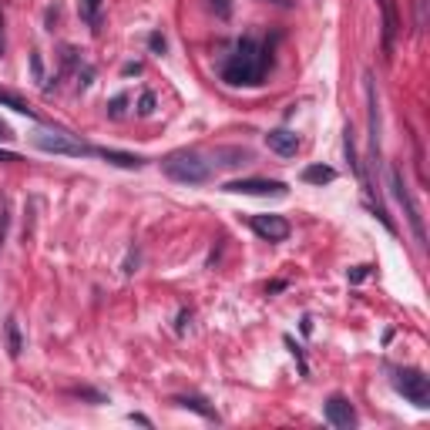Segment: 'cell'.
<instances>
[{
    "label": "cell",
    "instance_id": "1",
    "mask_svg": "<svg viewBox=\"0 0 430 430\" xmlns=\"http://www.w3.org/2000/svg\"><path fill=\"white\" fill-rule=\"evenodd\" d=\"M269 64H273L269 47L259 44V41H252V37H242V41H235L232 54L222 61V81H226V84H235V88H239V84H262Z\"/></svg>",
    "mask_w": 430,
    "mask_h": 430
},
{
    "label": "cell",
    "instance_id": "2",
    "mask_svg": "<svg viewBox=\"0 0 430 430\" xmlns=\"http://www.w3.org/2000/svg\"><path fill=\"white\" fill-rule=\"evenodd\" d=\"M162 171L169 175L171 182H182V185H205L212 178V165L199 152H171L162 162Z\"/></svg>",
    "mask_w": 430,
    "mask_h": 430
},
{
    "label": "cell",
    "instance_id": "3",
    "mask_svg": "<svg viewBox=\"0 0 430 430\" xmlns=\"http://www.w3.org/2000/svg\"><path fill=\"white\" fill-rule=\"evenodd\" d=\"M393 377V390H397L400 397H407L414 407H420V410H427L430 407V380L420 373V370L414 367H403V370H390Z\"/></svg>",
    "mask_w": 430,
    "mask_h": 430
},
{
    "label": "cell",
    "instance_id": "4",
    "mask_svg": "<svg viewBox=\"0 0 430 430\" xmlns=\"http://www.w3.org/2000/svg\"><path fill=\"white\" fill-rule=\"evenodd\" d=\"M390 188H393V195H397V202H400V209H403L407 222H410V229H414V239L420 242V246H427V229H424V215H420V205L414 202V195H410V188H407V182H403L400 169H390Z\"/></svg>",
    "mask_w": 430,
    "mask_h": 430
},
{
    "label": "cell",
    "instance_id": "5",
    "mask_svg": "<svg viewBox=\"0 0 430 430\" xmlns=\"http://www.w3.org/2000/svg\"><path fill=\"white\" fill-rule=\"evenodd\" d=\"M31 141H34V148L51 152V155H74V158H81V155H94L91 145L71 138V135H61V131H37Z\"/></svg>",
    "mask_w": 430,
    "mask_h": 430
},
{
    "label": "cell",
    "instance_id": "6",
    "mask_svg": "<svg viewBox=\"0 0 430 430\" xmlns=\"http://www.w3.org/2000/svg\"><path fill=\"white\" fill-rule=\"evenodd\" d=\"M226 192H235V195H262V199H282L289 188L282 182H269V178H235V182L226 185Z\"/></svg>",
    "mask_w": 430,
    "mask_h": 430
},
{
    "label": "cell",
    "instance_id": "7",
    "mask_svg": "<svg viewBox=\"0 0 430 430\" xmlns=\"http://www.w3.org/2000/svg\"><path fill=\"white\" fill-rule=\"evenodd\" d=\"M249 226H252V232H256L259 239H266V242H286V239H289V222H286L282 215H252Z\"/></svg>",
    "mask_w": 430,
    "mask_h": 430
},
{
    "label": "cell",
    "instance_id": "8",
    "mask_svg": "<svg viewBox=\"0 0 430 430\" xmlns=\"http://www.w3.org/2000/svg\"><path fill=\"white\" fill-rule=\"evenodd\" d=\"M326 420H330L333 427H339V430L356 427V410H353V403H350L346 397H339V393H333V397L326 400Z\"/></svg>",
    "mask_w": 430,
    "mask_h": 430
},
{
    "label": "cell",
    "instance_id": "9",
    "mask_svg": "<svg viewBox=\"0 0 430 430\" xmlns=\"http://www.w3.org/2000/svg\"><path fill=\"white\" fill-rule=\"evenodd\" d=\"M266 145H269L276 155L289 158V155L299 152V135H296V131H289V128H273V131L266 135Z\"/></svg>",
    "mask_w": 430,
    "mask_h": 430
},
{
    "label": "cell",
    "instance_id": "10",
    "mask_svg": "<svg viewBox=\"0 0 430 430\" xmlns=\"http://www.w3.org/2000/svg\"><path fill=\"white\" fill-rule=\"evenodd\" d=\"M4 339H7V356H11V360H17V356L24 353V337H20L17 316H7V320H4Z\"/></svg>",
    "mask_w": 430,
    "mask_h": 430
},
{
    "label": "cell",
    "instance_id": "11",
    "mask_svg": "<svg viewBox=\"0 0 430 430\" xmlns=\"http://www.w3.org/2000/svg\"><path fill=\"white\" fill-rule=\"evenodd\" d=\"M94 155H101L105 162L118 165V169H141V165H145V158H138V155H128V152H115V148H94Z\"/></svg>",
    "mask_w": 430,
    "mask_h": 430
},
{
    "label": "cell",
    "instance_id": "12",
    "mask_svg": "<svg viewBox=\"0 0 430 430\" xmlns=\"http://www.w3.org/2000/svg\"><path fill=\"white\" fill-rule=\"evenodd\" d=\"M384 7V44H386V58L393 54V37H397V11H393V0H380Z\"/></svg>",
    "mask_w": 430,
    "mask_h": 430
},
{
    "label": "cell",
    "instance_id": "13",
    "mask_svg": "<svg viewBox=\"0 0 430 430\" xmlns=\"http://www.w3.org/2000/svg\"><path fill=\"white\" fill-rule=\"evenodd\" d=\"M101 7H105V0H77V14L91 31L101 27Z\"/></svg>",
    "mask_w": 430,
    "mask_h": 430
},
{
    "label": "cell",
    "instance_id": "14",
    "mask_svg": "<svg viewBox=\"0 0 430 430\" xmlns=\"http://www.w3.org/2000/svg\"><path fill=\"white\" fill-rule=\"evenodd\" d=\"M333 178H337V171L330 165H309V169H303V182L309 185H330Z\"/></svg>",
    "mask_w": 430,
    "mask_h": 430
},
{
    "label": "cell",
    "instance_id": "15",
    "mask_svg": "<svg viewBox=\"0 0 430 430\" xmlns=\"http://www.w3.org/2000/svg\"><path fill=\"white\" fill-rule=\"evenodd\" d=\"M175 403H178V407H185V410H195V414H202L205 420H219V414H215L212 407H205V400H202V397H178Z\"/></svg>",
    "mask_w": 430,
    "mask_h": 430
},
{
    "label": "cell",
    "instance_id": "16",
    "mask_svg": "<svg viewBox=\"0 0 430 430\" xmlns=\"http://www.w3.org/2000/svg\"><path fill=\"white\" fill-rule=\"evenodd\" d=\"M152 111H155V94H152V91H145V94L138 98V115H141V118H148Z\"/></svg>",
    "mask_w": 430,
    "mask_h": 430
},
{
    "label": "cell",
    "instance_id": "17",
    "mask_svg": "<svg viewBox=\"0 0 430 430\" xmlns=\"http://www.w3.org/2000/svg\"><path fill=\"white\" fill-rule=\"evenodd\" d=\"M188 326H192V309H182V313H178V320H175V333L185 337V333H188Z\"/></svg>",
    "mask_w": 430,
    "mask_h": 430
},
{
    "label": "cell",
    "instance_id": "18",
    "mask_svg": "<svg viewBox=\"0 0 430 430\" xmlns=\"http://www.w3.org/2000/svg\"><path fill=\"white\" fill-rule=\"evenodd\" d=\"M124 105H128V94H118V98L107 105V115H111V118H122V115H124Z\"/></svg>",
    "mask_w": 430,
    "mask_h": 430
},
{
    "label": "cell",
    "instance_id": "19",
    "mask_svg": "<svg viewBox=\"0 0 430 430\" xmlns=\"http://www.w3.org/2000/svg\"><path fill=\"white\" fill-rule=\"evenodd\" d=\"M427 27V0H417V31Z\"/></svg>",
    "mask_w": 430,
    "mask_h": 430
},
{
    "label": "cell",
    "instance_id": "20",
    "mask_svg": "<svg viewBox=\"0 0 430 430\" xmlns=\"http://www.w3.org/2000/svg\"><path fill=\"white\" fill-rule=\"evenodd\" d=\"M148 47H152L155 54H165V37H162V34H152V37H148Z\"/></svg>",
    "mask_w": 430,
    "mask_h": 430
},
{
    "label": "cell",
    "instance_id": "21",
    "mask_svg": "<svg viewBox=\"0 0 430 430\" xmlns=\"http://www.w3.org/2000/svg\"><path fill=\"white\" fill-rule=\"evenodd\" d=\"M7 239V202L0 199V242Z\"/></svg>",
    "mask_w": 430,
    "mask_h": 430
},
{
    "label": "cell",
    "instance_id": "22",
    "mask_svg": "<svg viewBox=\"0 0 430 430\" xmlns=\"http://www.w3.org/2000/svg\"><path fill=\"white\" fill-rule=\"evenodd\" d=\"M370 276V266H356L353 273H350V282H363Z\"/></svg>",
    "mask_w": 430,
    "mask_h": 430
},
{
    "label": "cell",
    "instance_id": "23",
    "mask_svg": "<svg viewBox=\"0 0 430 430\" xmlns=\"http://www.w3.org/2000/svg\"><path fill=\"white\" fill-rule=\"evenodd\" d=\"M212 11H219V17H229L232 14L229 0H212Z\"/></svg>",
    "mask_w": 430,
    "mask_h": 430
},
{
    "label": "cell",
    "instance_id": "24",
    "mask_svg": "<svg viewBox=\"0 0 430 430\" xmlns=\"http://www.w3.org/2000/svg\"><path fill=\"white\" fill-rule=\"evenodd\" d=\"M14 138V128H11V124H4L0 122V141H11Z\"/></svg>",
    "mask_w": 430,
    "mask_h": 430
},
{
    "label": "cell",
    "instance_id": "25",
    "mask_svg": "<svg viewBox=\"0 0 430 430\" xmlns=\"http://www.w3.org/2000/svg\"><path fill=\"white\" fill-rule=\"evenodd\" d=\"M31 67H34V77L44 74V71H41V58H37V54H31Z\"/></svg>",
    "mask_w": 430,
    "mask_h": 430
},
{
    "label": "cell",
    "instance_id": "26",
    "mask_svg": "<svg viewBox=\"0 0 430 430\" xmlns=\"http://www.w3.org/2000/svg\"><path fill=\"white\" fill-rule=\"evenodd\" d=\"M131 420H135V424H141V427H152V420H148V417H141V414H131Z\"/></svg>",
    "mask_w": 430,
    "mask_h": 430
},
{
    "label": "cell",
    "instance_id": "27",
    "mask_svg": "<svg viewBox=\"0 0 430 430\" xmlns=\"http://www.w3.org/2000/svg\"><path fill=\"white\" fill-rule=\"evenodd\" d=\"M4 162H17V155L14 152H0V165H4Z\"/></svg>",
    "mask_w": 430,
    "mask_h": 430
},
{
    "label": "cell",
    "instance_id": "28",
    "mask_svg": "<svg viewBox=\"0 0 430 430\" xmlns=\"http://www.w3.org/2000/svg\"><path fill=\"white\" fill-rule=\"evenodd\" d=\"M0 51H4V17H0Z\"/></svg>",
    "mask_w": 430,
    "mask_h": 430
}]
</instances>
